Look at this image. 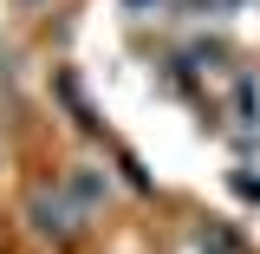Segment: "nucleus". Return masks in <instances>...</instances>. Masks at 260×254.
<instances>
[{"mask_svg": "<svg viewBox=\"0 0 260 254\" xmlns=\"http://www.w3.org/2000/svg\"><path fill=\"white\" fill-rule=\"evenodd\" d=\"M65 189H72V195H78V209H91V202H98V195H104V176H98V170H91V163H85V170H72V183H65Z\"/></svg>", "mask_w": 260, "mask_h": 254, "instance_id": "f03ea898", "label": "nucleus"}, {"mask_svg": "<svg viewBox=\"0 0 260 254\" xmlns=\"http://www.w3.org/2000/svg\"><path fill=\"white\" fill-rule=\"evenodd\" d=\"M32 228H39V235H52V241H65V235H72V209H65L59 195H32Z\"/></svg>", "mask_w": 260, "mask_h": 254, "instance_id": "f257e3e1", "label": "nucleus"}, {"mask_svg": "<svg viewBox=\"0 0 260 254\" xmlns=\"http://www.w3.org/2000/svg\"><path fill=\"white\" fill-rule=\"evenodd\" d=\"M124 7H130V13H143V7H162V0H124Z\"/></svg>", "mask_w": 260, "mask_h": 254, "instance_id": "7ed1b4c3", "label": "nucleus"}]
</instances>
